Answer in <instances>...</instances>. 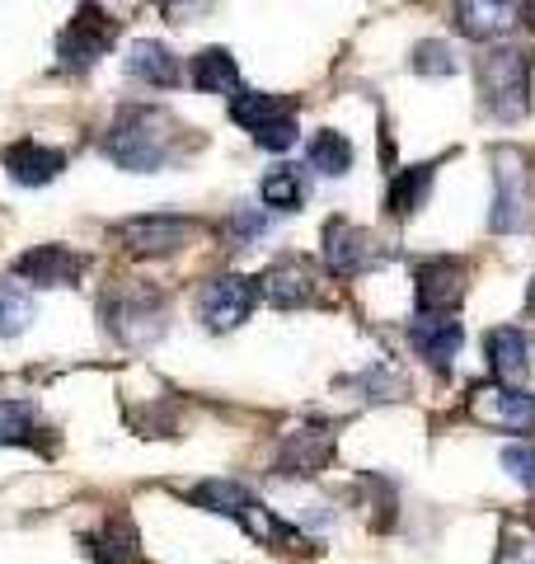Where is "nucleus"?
<instances>
[{
    "instance_id": "25",
    "label": "nucleus",
    "mask_w": 535,
    "mask_h": 564,
    "mask_svg": "<svg viewBox=\"0 0 535 564\" xmlns=\"http://www.w3.org/2000/svg\"><path fill=\"white\" fill-rule=\"evenodd\" d=\"M249 499H254V494L236 480H203V485L188 489V503L207 508V513H221V518H240Z\"/></svg>"
},
{
    "instance_id": "11",
    "label": "nucleus",
    "mask_w": 535,
    "mask_h": 564,
    "mask_svg": "<svg viewBox=\"0 0 535 564\" xmlns=\"http://www.w3.org/2000/svg\"><path fill=\"white\" fill-rule=\"evenodd\" d=\"M85 269H89V259L76 254L70 245H33V250H24L10 263V273L33 282V288H76Z\"/></svg>"
},
{
    "instance_id": "18",
    "label": "nucleus",
    "mask_w": 535,
    "mask_h": 564,
    "mask_svg": "<svg viewBox=\"0 0 535 564\" xmlns=\"http://www.w3.org/2000/svg\"><path fill=\"white\" fill-rule=\"evenodd\" d=\"M433 184H437V161H423V165L395 170V180H390V193H385V212H390L395 221L418 217V207L427 203Z\"/></svg>"
},
{
    "instance_id": "2",
    "label": "nucleus",
    "mask_w": 535,
    "mask_h": 564,
    "mask_svg": "<svg viewBox=\"0 0 535 564\" xmlns=\"http://www.w3.org/2000/svg\"><path fill=\"white\" fill-rule=\"evenodd\" d=\"M99 315H103V329L122 348H151L170 329V296L146 278H118L103 288Z\"/></svg>"
},
{
    "instance_id": "31",
    "label": "nucleus",
    "mask_w": 535,
    "mask_h": 564,
    "mask_svg": "<svg viewBox=\"0 0 535 564\" xmlns=\"http://www.w3.org/2000/svg\"><path fill=\"white\" fill-rule=\"evenodd\" d=\"M503 470L512 475V480H522L526 489H535V447H503Z\"/></svg>"
},
{
    "instance_id": "9",
    "label": "nucleus",
    "mask_w": 535,
    "mask_h": 564,
    "mask_svg": "<svg viewBox=\"0 0 535 564\" xmlns=\"http://www.w3.org/2000/svg\"><path fill=\"white\" fill-rule=\"evenodd\" d=\"M259 302V282L254 278H244V273H221V278H211L203 296H198V315H203V325L211 334H230V329H240L249 321V311H254Z\"/></svg>"
},
{
    "instance_id": "27",
    "label": "nucleus",
    "mask_w": 535,
    "mask_h": 564,
    "mask_svg": "<svg viewBox=\"0 0 535 564\" xmlns=\"http://www.w3.org/2000/svg\"><path fill=\"white\" fill-rule=\"evenodd\" d=\"M33 321V296L20 288V282L0 278V339H14V334H24Z\"/></svg>"
},
{
    "instance_id": "23",
    "label": "nucleus",
    "mask_w": 535,
    "mask_h": 564,
    "mask_svg": "<svg viewBox=\"0 0 535 564\" xmlns=\"http://www.w3.org/2000/svg\"><path fill=\"white\" fill-rule=\"evenodd\" d=\"M193 85H198L203 95H230V99L244 90L240 66H236V57H230L226 47H203L198 57H193Z\"/></svg>"
},
{
    "instance_id": "6",
    "label": "nucleus",
    "mask_w": 535,
    "mask_h": 564,
    "mask_svg": "<svg viewBox=\"0 0 535 564\" xmlns=\"http://www.w3.org/2000/svg\"><path fill=\"white\" fill-rule=\"evenodd\" d=\"M118 43V20L99 6H80L76 20L57 33V66L66 70H89L103 52Z\"/></svg>"
},
{
    "instance_id": "29",
    "label": "nucleus",
    "mask_w": 535,
    "mask_h": 564,
    "mask_svg": "<svg viewBox=\"0 0 535 564\" xmlns=\"http://www.w3.org/2000/svg\"><path fill=\"white\" fill-rule=\"evenodd\" d=\"M414 70H418V76H456L460 62H456L451 43H441V39H423V43L414 47Z\"/></svg>"
},
{
    "instance_id": "16",
    "label": "nucleus",
    "mask_w": 535,
    "mask_h": 564,
    "mask_svg": "<svg viewBox=\"0 0 535 564\" xmlns=\"http://www.w3.org/2000/svg\"><path fill=\"white\" fill-rule=\"evenodd\" d=\"M484 358L498 386H516L531 377V334L522 325H498L484 339Z\"/></svg>"
},
{
    "instance_id": "34",
    "label": "nucleus",
    "mask_w": 535,
    "mask_h": 564,
    "mask_svg": "<svg viewBox=\"0 0 535 564\" xmlns=\"http://www.w3.org/2000/svg\"><path fill=\"white\" fill-rule=\"evenodd\" d=\"M522 14H526V24L535 29V0H531V6H522Z\"/></svg>"
},
{
    "instance_id": "13",
    "label": "nucleus",
    "mask_w": 535,
    "mask_h": 564,
    "mask_svg": "<svg viewBox=\"0 0 535 564\" xmlns=\"http://www.w3.org/2000/svg\"><path fill=\"white\" fill-rule=\"evenodd\" d=\"M334 456V429L329 423H310V429H296L282 437V452H277V475L287 480H301V475H319Z\"/></svg>"
},
{
    "instance_id": "19",
    "label": "nucleus",
    "mask_w": 535,
    "mask_h": 564,
    "mask_svg": "<svg viewBox=\"0 0 535 564\" xmlns=\"http://www.w3.org/2000/svg\"><path fill=\"white\" fill-rule=\"evenodd\" d=\"M230 118H236L244 132L259 137L268 128H277V122L296 118V99H287V95H263V90H240L236 99H230Z\"/></svg>"
},
{
    "instance_id": "21",
    "label": "nucleus",
    "mask_w": 535,
    "mask_h": 564,
    "mask_svg": "<svg viewBox=\"0 0 535 564\" xmlns=\"http://www.w3.org/2000/svg\"><path fill=\"white\" fill-rule=\"evenodd\" d=\"M80 545H85V555L95 560V564H141L137 527L128 518H109L99 532H89Z\"/></svg>"
},
{
    "instance_id": "24",
    "label": "nucleus",
    "mask_w": 535,
    "mask_h": 564,
    "mask_svg": "<svg viewBox=\"0 0 535 564\" xmlns=\"http://www.w3.org/2000/svg\"><path fill=\"white\" fill-rule=\"evenodd\" d=\"M310 170L325 174V180H343V174L352 170V141L343 132H334V128H319L310 137Z\"/></svg>"
},
{
    "instance_id": "1",
    "label": "nucleus",
    "mask_w": 535,
    "mask_h": 564,
    "mask_svg": "<svg viewBox=\"0 0 535 564\" xmlns=\"http://www.w3.org/2000/svg\"><path fill=\"white\" fill-rule=\"evenodd\" d=\"M188 147V132L178 128V118L170 109H155V104H128L118 109V118L109 122L99 151L109 155L118 170L132 174H155L170 170Z\"/></svg>"
},
{
    "instance_id": "4",
    "label": "nucleus",
    "mask_w": 535,
    "mask_h": 564,
    "mask_svg": "<svg viewBox=\"0 0 535 564\" xmlns=\"http://www.w3.org/2000/svg\"><path fill=\"white\" fill-rule=\"evenodd\" d=\"M493 212H489V226L498 236H516L535 221V198H531V174L522 165L516 151H498L493 155Z\"/></svg>"
},
{
    "instance_id": "32",
    "label": "nucleus",
    "mask_w": 535,
    "mask_h": 564,
    "mask_svg": "<svg viewBox=\"0 0 535 564\" xmlns=\"http://www.w3.org/2000/svg\"><path fill=\"white\" fill-rule=\"evenodd\" d=\"M254 147H263V151H292V147H296V118H287V122H277V128L259 132Z\"/></svg>"
},
{
    "instance_id": "30",
    "label": "nucleus",
    "mask_w": 535,
    "mask_h": 564,
    "mask_svg": "<svg viewBox=\"0 0 535 564\" xmlns=\"http://www.w3.org/2000/svg\"><path fill=\"white\" fill-rule=\"evenodd\" d=\"M357 386L367 391V400H400L408 391L404 372H400V367H390V362H376L371 372H362V377H357Z\"/></svg>"
},
{
    "instance_id": "3",
    "label": "nucleus",
    "mask_w": 535,
    "mask_h": 564,
    "mask_svg": "<svg viewBox=\"0 0 535 564\" xmlns=\"http://www.w3.org/2000/svg\"><path fill=\"white\" fill-rule=\"evenodd\" d=\"M531 70H535L531 47H512V43H498L474 62L479 104H484L489 118L522 122L531 113Z\"/></svg>"
},
{
    "instance_id": "15",
    "label": "nucleus",
    "mask_w": 535,
    "mask_h": 564,
    "mask_svg": "<svg viewBox=\"0 0 535 564\" xmlns=\"http://www.w3.org/2000/svg\"><path fill=\"white\" fill-rule=\"evenodd\" d=\"M0 161H6V174H10L14 184H24V188H43V184H52V180H57V174L66 170V151L43 147V141L24 137V141H10Z\"/></svg>"
},
{
    "instance_id": "12",
    "label": "nucleus",
    "mask_w": 535,
    "mask_h": 564,
    "mask_svg": "<svg viewBox=\"0 0 535 564\" xmlns=\"http://www.w3.org/2000/svg\"><path fill=\"white\" fill-rule=\"evenodd\" d=\"M470 414L498 433H535V395L512 391V386H474Z\"/></svg>"
},
{
    "instance_id": "20",
    "label": "nucleus",
    "mask_w": 535,
    "mask_h": 564,
    "mask_svg": "<svg viewBox=\"0 0 535 564\" xmlns=\"http://www.w3.org/2000/svg\"><path fill=\"white\" fill-rule=\"evenodd\" d=\"M456 29L466 33V39H503V33L516 24V14H522V6H503V0H470V6H456Z\"/></svg>"
},
{
    "instance_id": "10",
    "label": "nucleus",
    "mask_w": 535,
    "mask_h": 564,
    "mask_svg": "<svg viewBox=\"0 0 535 564\" xmlns=\"http://www.w3.org/2000/svg\"><path fill=\"white\" fill-rule=\"evenodd\" d=\"M259 292H263L277 311H301V306H310L315 296H319V269H315V259H306V254H282L273 269L259 278Z\"/></svg>"
},
{
    "instance_id": "26",
    "label": "nucleus",
    "mask_w": 535,
    "mask_h": 564,
    "mask_svg": "<svg viewBox=\"0 0 535 564\" xmlns=\"http://www.w3.org/2000/svg\"><path fill=\"white\" fill-rule=\"evenodd\" d=\"M259 193H263V207H268V212H296L301 203H306V184H301L296 165L273 170V174H268V180L259 184Z\"/></svg>"
},
{
    "instance_id": "8",
    "label": "nucleus",
    "mask_w": 535,
    "mask_h": 564,
    "mask_svg": "<svg viewBox=\"0 0 535 564\" xmlns=\"http://www.w3.org/2000/svg\"><path fill=\"white\" fill-rule=\"evenodd\" d=\"M470 292V263L456 259V254H437V259H423L414 269V296H418V311L423 315H446L466 302Z\"/></svg>"
},
{
    "instance_id": "28",
    "label": "nucleus",
    "mask_w": 535,
    "mask_h": 564,
    "mask_svg": "<svg viewBox=\"0 0 535 564\" xmlns=\"http://www.w3.org/2000/svg\"><path fill=\"white\" fill-rule=\"evenodd\" d=\"M268 231H273V212H259V207H236L226 221V240L236 245V250H249V245H259Z\"/></svg>"
},
{
    "instance_id": "22",
    "label": "nucleus",
    "mask_w": 535,
    "mask_h": 564,
    "mask_svg": "<svg viewBox=\"0 0 535 564\" xmlns=\"http://www.w3.org/2000/svg\"><path fill=\"white\" fill-rule=\"evenodd\" d=\"M0 447H39V452H52V429L39 419V410L24 400H10L0 404Z\"/></svg>"
},
{
    "instance_id": "35",
    "label": "nucleus",
    "mask_w": 535,
    "mask_h": 564,
    "mask_svg": "<svg viewBox=\"0 0 535 564\" xmlns=\"http://www.w3.org/2000/svg\"><path fill=\"white\" fill-rule=\"evenodd\" d=\"M526 311L535 315V282H531V292H526Z\"/></svg>"
},
{
    "instance_id": "7",
    "label": "nucleus",
    "mask_w": 535,
    "mask_h": 564,
    "mask_svg": "<svg viewBox=\"0 0 535 564\" xmlns=\"http://www.w3.org/2000/svg\"><path fill=\"white\" fill-rule=\"evenodd\" d=\"M319 254H325L329 273H338V278L367 273V269H376V263L385 259L381 240L371 236L367 226L348 221V217H329V221H325V236H319Z\"/></svg>"
},
{
    "instance_id": "17",
    "label": "nucleus",
    "mask_w": 535,
    "mask_h": 564,
    "mask_svg": "<svg viewBox=\"0 0 535 564\" xmlns=\"http://www.w3.org/2000/svg\"><path fill=\"white\" fill-rule=\"evenodd\" d=\"M128 76L141 80V85H155V90H174L178 80H184V70H178V57L155 43V39H137L128 47Z\"/></svg>"
},
{
    "instance_id": "14",
    "label": "nucleus",
    "mask_w": 535,
    "mask_h": 564,
    "mask_svg": "<svg viewBox=\"0 0 535 564\" xmlns=\"http://www.w3.org/2000/svg\"><path fill=\"white\" fill-rule=\"evenodd\" d=\"M466 344V329L451 315H418L414 325H408V348L418 352V358L433 367V372H451V358Z\"/></svg>"
},
{
    "instance_id": "33",
    "label": "nucleus",
    "mask_w": 535,
    "mask_h": 564,
    "mask_svg": "<svg viewBox=\"0 0 535 564\" xmlns=\"http://www.w3.org/2000/svg\"><path fill=\"white\" fill-rule=\"evenodd\" d=\"M507 551H512V560L503 555V564H535V555H522V560H516V545H507Z\"/></svg>"
},
{
    "instance_id": "5",
    "label": "nucleus",
    "mask_w": 535,
    "mask_h": 564,
    "mask_svg": "<svg viewBox=\"0 0 535 564\" xmlns=\"http://www.w3.org/2000/svg\"><path fill=\"white\" fill-rule=\"evenodd\" d=\"M198 236V221L178 217V212H151V217H128L113 226V240L132 259H165Z\"/></svg>"
}]
</instances>
